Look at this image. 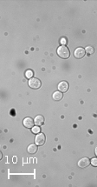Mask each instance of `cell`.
I'll return each mask as SVG.
<instances>
[{"instance_id": "1", "label": "cell", "mask_w": 97, "mask_h": 187, "mask_svg": "<svg viewBox=\"0 0 97 187\" xmlns=\"http://www.w3.org/2000/svg\"><path fill=\"white\" fill-rule=\"evenodd\" d=\"M57 55L63 59L69 58L70 56L69 50L68 49V47L65 45H61L58 47V49H57Z\"/></svg>"}, {"instance_id": "2", "label": "cell", "mask_w": 97, "mask_h": 187, "mask_svg": "<svg viewBox=\"0 0 97 187\" xmlns=\"http://www.w3.org/2000/svg\"><path fill=\"white\" fill-rule=\"evenodd\" d=\"M42 83L38 78H30L29 80V86L32 89H39L41 87Z\"/></svg>"}, {"instance_id": "3", "label": "cell", "mask_w": 97, "mask_h": 187, "mask_svg": "<svg viewBox=\"0 0 97 187\" xmlns=\"http://www.w3.org/2000/svg\"><path fill=\"white\" fill-rule=\"evenodd\" d=\"M45 140H46L45 135L43 133H38L36 136V138H35V143H36L37 145H43L44 144Z\"/></svg>"}, {"instance_id": "4", "label": "cell", "mask_w": 97, "mask_h": 187, "mask_svg": "<svg viewBox=\"0 0 97 187\" xmlns=\"http://www.w3.org/2000/svg\"><path fill=\"white\" fill-rule=\"evenodd\" d=\"M86 54V50H85L83 48L81 47H78L77 49L75 50V52H74V55L76 58H82Z\"/></svg>"}, {"instance_id": "5", "label": "cell", "mask_w": 97, "mask_h": 187, "mask_svg": "<svg viewBox=\"0 0 97 187\" xmlns=\"http://www.w3.org/2000/svg\"><path fill=\"white\" fill-rule=\"evenodd\" d=\"M90 165V160L88 158H83L79 160L78 162V166L81 168H86Z\"/></svg>"}, {"instance_id": "6", "label": "cell", "mask_w": 97, "mask_h": 187, "mask_svg": "<svg viewBox=\"0 0 97 187\" xmlns=\"http://www.w3.org/2000/svg\"><path fill=\"white\" fill-rule=\"evenodd\" d=\"M23 125H24L26 128H29V129L32 128L33 125H34V124H35L34 120L32 119L31 118H25L24 119H23Z\"/></svg>"}, {"instance_id": "7", "label": "cell", "mask_w": 97, "mask_h": 187, "mask_svg": "<svg viewBox=\"0 0 97 187\" xmlns=\"http://www.w3.org/2000/svg\"><path fill=\"white\" fill-rule=\"evenodd\" d=\"M58 89H59V91H61V92L63 93L66 92V91H68V90H69V84L65 81L61 82L60 84L58 85Z\"/></svg>"}, {"instance_id": "8", "label": "cell", "mask_w": 97, "mask_h": 187, "mask_svg": "<svg viewBox=\"0 0 97 187\" xmlns=\"http://www.w3.org/2000/svg\"><path fill=\"white\" fill-rule=\"evenodd\" d=\"M34 122L38 126L42 125V124H43V122H44V118H43V116H41V115H38V116H37L36 118H35Z\"/></svg>"}, {"instance_id": "9", "label": "cell", "mask_w": 97, "mask_h": 187, "mask_svg": "<svg viewBox=\"0 0 97 187\" xmlns=\"http://www.w3.org/2000/svg\"><path fill=\"white\" fill-rule=\"evenodd\" d=\"M63 97V94L61 91H55L53 94V99L55 101H61Z\"/></svg>"}, {"instance_id": "10", "label": "cell", "mask_w": 97, "mask_h": 187, "mask_svg": "<svg viewBox=\"0 0 97 187\" xmlns=\"http://www.w3.org/2000/svg\"><path fill=\"white\" fill-rule=\"evenodd\" d=\"M28 152L30 153V154H34V153H36L37 151V144H30L28 146Z\"/></svg>"}, {"instance_id": "11", "label": "cell", "mask_w": 97, "mask_h": 187, "mask_svg": "<svg viewBox=\"0 0 97 187\" xmlns=\"http://www.w3.org/2000/svg\"><path fill=\"white\" fill-rule=\"evenodd\" d=\"M33 75H34V73H33V72H32L31 70H28V71H26V72H25V77L27 78H29V79L32 78Z\"/></svg>"}, {"instance_id": "12", "label": "cell", "mask_w": 97, "mask_h": 187, "mask_svg": "<svg viewBox=\"0 0 97 187\" xmlns=\"http://www.w3.org/2000/svg\"><path fill=\"white\" fill-rule=\"evenodd\" d=\"M85 50H86V52L88 53V54H93V53L95 52V49H94V47H92V46H87Z\"/></svg>"}, {"instance_id": "13", "label": "cell", "mask_w": 97, "mask_h": 187, "mask_svg": "<svg viewBox=\"0 0 97 187\" xmlns=\"http://www.w3.org/2000/svg\"><path fill=\"white\" fill-rule=\"evenodd\" d=\"M31 130H32V132H33V133L37 134V133H39V132H40L41 129H40V127L37 125V126H33V127H32Z\"/></svg>"}, {"instance_id": "14", "label": "cell", "mask_w": 97, "mask_h": 187, "mask_svg": "<svg viewBox=\"0 0 97 187\" xmlns=\"http://www.w3.org/2000/svg\"><path fill=\"white\" fill-rule=\"evenodd\" d=\"M91 165L93 166H95V167H97V158H94L91 159Z\"/></svg>"}, {"instance_id": "15", "label": "cell", "mask_w": 97, "mask_h": 187, "mask_svg": "<svg viewBox=\"0 0 97 187\" xmlns=\"http://www.w3.org/2000/svg\"><path fill=\"white\" fill-rule=\"evenodd\" d=\"M60 43H61L62 45H66L67 43H68V41H67V39H66L65 38H62L61 40H60Z\"/></svg>"}, {"instance_id": "16", "label": "cell", "mask_w": 97, "mask_h": 187, "mask_svg": "<svg viewBox=\"0 0 97 187\" xmlns=\"http://www.w3.org/2000/svg\"><path fill=\"white\" fill-rule=\"evenodd\" d=\"M95 155H96V157H97V146L95 147Z\"/></svg>"}]
</instances>
